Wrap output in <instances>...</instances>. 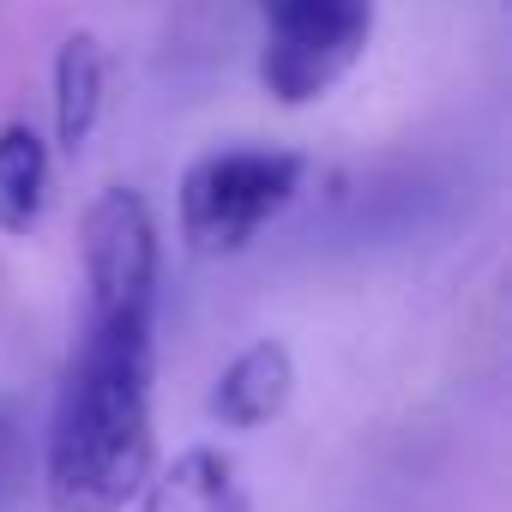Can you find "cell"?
<instances>
[{"label":"cell","instance_id":"obj_3","mask_svg":"<svg viewBox=\"0 0 512 512\" xmlns=\"http://www.w3.org/2000/svg\"><path fill=\"white\" fill-rule=\"evenodd\" d=\"M374 0H260V85L284 103H320L368 55Z\"/></svg>","mask_w":512,"mask_h":512},{"label":"cell","instance_id":"obj_5","mask_svg":"<svg viewBox=\"0 0 512 512\" xmlns=\"http://www.w3.org/2000/svg\"><path fill=\"white\" fill-rule=\"evenodd\" d=\"M296 398V356L290 344L278 338H260V344H247L211 386V422L229 428V434H260L272 428Z\"/></svg>","mask_w":512,"mask_h":512},{"label":"cell","instance_id":"obj_2","mask_svg":"<svg viewBox=\"0 0 512 512\" xmlns=\"http://www.w3.org/2000/svg\"><path fill=\"white\" fill-rule=\"evenodd\" d=\"M302 175L308 163L272 145H229L193 157L181 175V241L199 260H229L302 193Z\"/></svg>","mask_w":512,"mask_h":512},{"label":"cell","instance_id":"obj_7","mask_svg":"<svg viewBox=\"0 0 512 512\" xmlns=\"http://www.w3.org/2000/svg\"><path fill=\"white\" fill-rule=\"evenodd\" d=\"M103 85H109V67H103V43L91 31H67L61 49H55V145L67 157H79L103 121Z\"/></svg>","mask_w":512,"mask_h":512},{"label":"cell","instance_id":"obj_9","mask_svg":"<svg viewBox=\"0 0 512 512\" xmlns=\"http://www.w3.org/2000/svg\"><path fill=\"white\" fill-rule=\"evenodd\" d=\"M7 452H13V416L0 410V476H7Z\"/></svg>","mask_w":512,"mask_h":512},{"label":"cell","instance_id":"obj_8","mask_svg":"<svg viewBox=\"0 0 512 512\" xmlns=\"http://www.w3.org/2000/svg\"><path fill=\"white\" fill-rule=\"evenodd\" d=\"M49 211V139L31 121L0 127V235L25 241Z\"/></svg>","mask_w":512,"mask_h":512},{"label":"cell","instance_id":"obj_4","mask_svg":"<svg viewBox=\"0 0 512 512\" xmlns=\"http://www.w3.org/2000/svg\"><path fill=\"white\" fill-rule=\"evenodd\" d=\"M85 314H157V217L139 187H109L85 211Z\"/></svg>","mask_w":512,"mask_h":512},{"label":"cell","instance_id":"obj_6","mask_svg":"<svg viewBox=\"0 0 512 512\" xmlns=\"http://www.w3.org/2000/svg\"><path fill=\"white\" fill-rule=\"evenodd\" d=\"M139 512H253L241 464L223 446H187L145 476Z\"/></svg>","mask_w":512,"mask_h":512},{"label":"cell","instance_id":"obj_1","mask_svg":"<svg viewBox=\"0 0 512 512\" xmlns=\"http://www.w3.org/2000/svg\"><path fill=\"white\" fill-rule=\"evenodd\" d=\"M151 332L157 314H85L67 356L49 446V512H127L151 476Z\"/></svg>","mask_w":512,"mask_h":512}]
</instances>
